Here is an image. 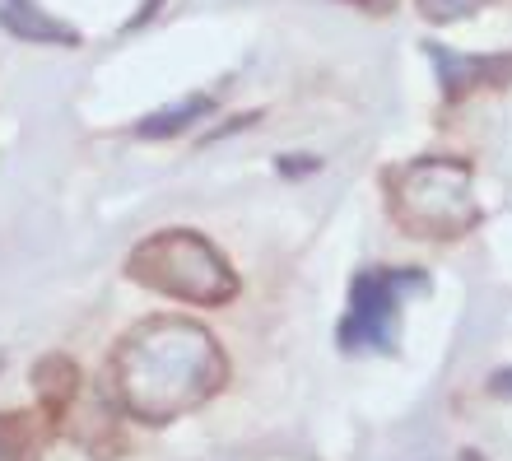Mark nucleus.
I'll return each mask as SVG.
<instances>
[{
    "label": "nucleus",
    "mask_w": 512,
    "mask_h": 461,
    "mask_svg": "<svg viewBox=\"0 0 512 461\" xmlns=\"http://www.w3.org/2000/svg\"><path fill=\"white\" fill-rule=\"evenodd\" d=\"M126 275L154 294L196 303V308H219L238 294V271L229 266V257L191 229H163L145 238L126 261Z\"/></svg>",
    "instance_id": "7ed1b4c3"
},
{
    "label": "nucleus",
    "mask_w": 512,
    "mask_h": 461,
    "mask_svg": "<svg viewBox=\"0 0 512 461\" xmlns=\"http://www.w3.org/2000/svg\"><path fill=\"white\" fill-rule=\"evenodd\" d=\"M494 392H499V396H512V368H503L499 378H494Z\"/></svg>",
    "instance_id": "9b49d317"
},
{
    "label": "nucleus",
    "mask_w": 512,
    "mask_h": 461,
    "mask_svg": "<svg viewBox=\"0 0 512 461\" xmlns=\"http://www.w3.org/2000/svg\"><path fill=\"white\" fill-rule=\"evenodd\" d=\"M429 56L438 61V80H443L447 98H466L480 84L512 80V56H461L447 47H429Z\"/></svg>",
    "instance_id": "39448f33"
},
{
    "label": "nucleus",
    "mask_w": 512,
    "mask_h": 461,
    "mask_svg": "<svg viewBox=\"0 0 512 461\" xmlns=\"http://www.w3.org/2000/svg\"><path fill=\"white\" fill-rule=\"evenodd\" d=\"M410 289H424V275L419 271H387V266L364 271L350 289V312L340 322V345L350 354L391 350L396 317H401V303Z\"/></svg>",
    "instance_id": "20e7f679"
},
{
    "label": "nucleus",
    "mask_w": 512,
    "mask_h": 461,
    "mask_svg": "<svg viewBox=\"0 0 512 461\" xmlns=\"http://www.w3.org/2000/svg\"><path fill=\"white\" fill-rule=\"evenodd\" d=\"M42 429L28 415H0V461H38Z\"/></svg>",
    "instance_id": "1a4fd4ad"
},
{
    "label": "nucleus",
    "mask_w": 512,
    "mask_h": 461,
    "mask_svg": "<svg viewBox=\"0 0 512 461\" xmlns=\"http://www.w3.org/2000/svg\"><path fill=\"white\" fill-rule=\"evenodd\" d=\"M391 219L401 224L410 238L424 243H452L480 224V196H475L471 163L429 154L391 173Z\"/></svg>",
    "instance_id": "f03ea898"
},
{
    "label": "nucleus",
    "mask_w": 512,
    "mask_h": 461,
    "mask_svg": "<svg viewBox=\"0 0 512 461\" xmlns=\"http://www.w3.org/2000/svg\"><path fill=\"white\" fill-rule=\"evenodd\" d=\"M0 28L19 42H47V47H75L80 33L42 10L38 0H0Z\"/></svg>",
    "instance_id": "423d86ee"
},
{
    "label": "nucleus",
    "mask_w": 512,
    "mask_h": 461,
    "mask_svg": "<svg viewBox=\"0 0 512 461\" xmlns=\"http://www.w3.org/2000/svg\"><path fill=\"white\" fill-rule=\"evenodd\" d=\"M210 108H215V98L210 94H191V98H182V103H173V108H159L154 117H145L135 131L149 136V140H168V136H177V131H187L191 122H201Z\"/></svg>",
    "instance_id": "0eeeda50"
},
{
    "label": "nucleus",
    "mask_w": 512,
    "mask_h": 461,
    "mask_svg": "<svg viewBox=\"0 0 512 461\" xmlns=\"http://www.w3.org/2000/svg\"><path fill=\"white\" fill-rule=\"evenodd\" d=\"M33 382H38V392H42V406L56 415L61 406H70V396L80 387V368L70 364L66 354H47L38 364V373H33Z\"/></svg>",
    "instance_id": "6e6552de"
},
{
    "label": "nucleus",
    "mask_w": 512,
    "mask_h": 461,
    "mask_svg": "<svg viewBox=\"0 0 512 461\" xmlns=\"http://www.w3.org/2000/svg\"><path fill=\"white\" fill-rule=\"evenodd\" d=\"M415 10L429 19V24H461L471 19L475 10H485V0H415Z\"/></svg>",
    "instance_id": "9d476101"
},
{
    "label": "nucleus",
    "mask_w": 512,
    "mask_h": 461,
    "mask_svg": "<svg viewBox=\"0 0 512 461\" xmlns=\"http://www.w3.org/2000/svg\"><path fill=\"white\" fill-rule=\"evenodd\" d=\"M112 387L140 420H173L224 387V354L205 326L149 317L131 326L112 354Z\"/></svg>",
    "instance_id": "f257e3e1"
}]
</instances>
